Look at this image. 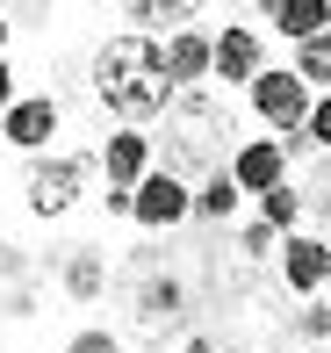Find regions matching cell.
<instances>
[{
  "mask_svg": "<svg viewBox=\"0 0 331 353\" xmlns=\"http://www.w3.org/2000/svg\"><path fill=\"white\" fill-rule=\"evenodd\" d=\"M94 173H101V159H94V152H43V159H29V173H22V210L36 216V223H65V216L94 195Z\"/></svg>",
  "mask_w": 331,
  "mask_h": 353,
  "instance_id": "cell-3",
  "label": "cell"
},
{
  "mask_svg": "<svg viewBox=\"0 0 331 353\" xmlns=\"http://www.w3.org/2000/svg\"><path fill=\"white\" fill-rule=\"evenodd\" d=\"M58 130H65V101H58V94H22V101L0 116V137H8L22 159H43Z\"/></svg>",
  "mask_w": 331,
  "mask_h": 353,
  "instance_id": "cell-5",
  "label": "cell"
},
{
  "mask_svg": "<svg viewBox=\"0 0 331 353\" xmlns=\"http://www.w3.org/2000/svg\"><path fill=\"white\" fill-rule=\"evenodd\" d=\"M324 29H331V0H281L274 8V37H288V43H310Z\"/></svg>",
  "mask_w": 331,
  "mask_h": 353,
  "instance_id": "cell-16",
  "label": "cell"
},
{
  "mask_svg": "<svg viewBox=\"0 0 331 353\" xmlns=\"http://www.w3.org/2000/svg\"><path fill=\"white\" fill-rule=\"evenodd\" d=\"M288 166H295V159H288V144H281V137H245L238 152H231V181L245 188V202H259L266 188H281V181H288Z\"/></svg>",
  "mask_w": 331,
  "mask_h": 353,
  "instance_id": "cell-12",
  "label": "cell"
},
{
  "mask_svg": "<svg viewBox=\"0 0 331 353\" xmlns=\"http://www.w3.org/2000/svg\"><path fill=\"white\" fill-rule=\"evenodd\" d=\"M159 166L166 173H180L187 188H202L209 173H224L231 166V152H238V116H231L224 101H216L209 87H195V94H180V101L166 108V123H159Z\"/></svg>",
  "mask_w": 331,
  "mask_h": 353,
  "instance_id": "cell-2",
  "label": "cell"
},
{
  "mask_svg": "<svg viewBox=\"0 0 331 353\" xmlns=\"http://www.w3.org/2000/svg\"><path fill=\"white\" fill-rule=\"evenodd\" d=\"M288 332H295V339H303V346H331V303L317 296V303H295V317H288Z\"/></svg>",
  "mask_w": 331,
  "mask_h": 353,
  "instance_id": "cell-19",
  "label": "cell"
},
{
  "mask_svg": "<svg viewBox=\"0 0 331 353\" xmlns=\"http://www.w3.org/2000/svg\"><path fill=\"white\" fill-rule=\"evenodd\" d=\"M288 65H295V79H303L310 94H331V29H324V37H310V43H295Z\"/></svg>",
  "mask_w": 331,
  "mask_h": 353,
  "instance_id": "cell-18",
  "label": "cell"
},
{
  "mask_svg": "<svg viewBox=\"0 0 331 353\" xmlns=\"http://www.w3.org/2000/svg\"><path fill=\"white\" fill-rule=\"evenodd\" d=\"M238 260H245V267H259V260H274V267H281V231H266V223L252 216L245 231H238Z\"/></svg>",
  "mask_w": 331,
  "mask_h": 353,
  "instance_id": "cell-20",
  "label": "cell"
},
{
  "mask_svg": "<svg viewBox=\"0 0 331 353\" xmlns=\"http://www.w3.org/2000/svg\"><path fill=\"white\" fill-rule=\"evenodd\" d=\"M252 8H259V14H274V8H281V0H252Z\"/></svg>",
  "mask_w": 331,
  "mask_h": 353,
  "instance_id": "cell-27",
  "label": "cell"
},
{
  "mask_svg": "<svg viewBox=\"0 0 331 353\" xmlns=\"http://www.w3.org/2000/svg\"><path fill=\"white\" fill-rule=\"evenodd\" d=\"M8 43H14V14L0 8V58H8Z\"/></svg>",
  "mask_w": 331,
  "mask_h": 353,
  "instance_id": "cell-26",
  "label": "cell"
},
{
  "mask_svg": "<svg viewBox=\"0 0 331 353\" xmlns=\"http://www.w3.org/2000/svg\"><path fill=\"white\" fill-rule=\"evenodd\" d=\"M324 353H331V346H324Z\"/></svg>",
  "mask_w": 331,
  "mask_h": 353,
  "instance_id": "cell-29",
  "label": "cell"
},
{
  "mask_svg": "<svg viewBox=\"0 0 331 353\" xmlns=\"http://www.w3.org/2000/svg\"><path fill=\"white\" fill-rule=\"evenodd\" d=\"M266 72V37L252 22H216V87H252Z\"/></svg>",
  "mask_w": 331,
  "mask_h": 353,
  "instance_id": "cell-11",
  "label": "cell"
},
{
  "mask_svg": "<svg viewBox=\"0 0 331 353\" xmlns=\"http://www.w3.org/2000/svg\"><path fill=\"white\" fill-rule=\"evenodd\" d=\"M14 101H22V87H14V65H8V58H0V116H8Z\"/></svg>",
  "mask_w": 331,
  "mask_h": 353,
  "instance_id": "cell-24",
  "label": "cell"
},
{
  "mask_svg": "<svg viewBox=\"0 0 331 353\" xmlns=\"http://www.w3.org/2000/svg\"><path fill=\"white\" fill-rule=\"evenodd\" d=\"M122 14L137 22V37H173V29H195L202 22V0H122Z\"/></svg>",
  "mask_w": 331,
  "mask_h": 353,
  "instance_id": "cell-13",
  "label": "cell"
},
{
  "mask_svg": "<svg viewBox=\"0 0 331 353\" xmlns=\"http://www.w3.org/2000/svg\"><path fill=\"white\" fill-rule=\"evenodd\" d=\"M137 339H173L187 325V281L180 274H145L137 281V310H130Z\"/></svg>",
  "mask_w": 331,
  "mask_h": 353,
  "instance_id": "cell-8",
  "label": "cell"
},
{
  "mask_svg": "<svg viewBox=\"0 0 331 353\" xmlns=\"http://www.w3.org/2000/svg\"><path fill=\"white\" fill-rule=\"evenodd\" d=\"M180 353H224V346H216L209 332H187V346H180Z\"/></svg>",
  "mask_w": 331,
  "mask_h": 353,
  "instance_id": "cell-25",
  "label": "cell"
},
{
  "mask_svg": "<svg viewBox=\"0 0 331 353\" xmlns=\"http://www.w3.org/2000/svg\"><path fill=\"white\" fill-rule=\"evenodd\" d=\"M252 216L266 223V231H281V238H295V231H310V195L295 181H281V188H266L259 202H252Z\"/></svg>",
  "mask_w": 331,
  "mask_h": 353,
  "instance_id": "cell-14",
  "label": "cell"
},
{
  "mask_svg": "<svg viewBox=\"0 0 331 353\" xmlns=\"http://www.w3.org/2000/svg\"><path fill=\"white\" fill-rule=\"evenodd\" d=\"M58 281H65L72 303H101V288H108V260H101V245H72L65 260H58Z\"/></svg>",
  "mask_w": 331,
  "mask_h": 353,
  "instance_id": "cell-15",
  "label": "cell"
},
{
  "mask_svg": "<svg viewBox=\"0 0 331 353\" xmlns=\"http://www.w3.org/2000/svg\"><path fill=\"white\" fill-rule=\"evenodd\" d=\"M65 353H122V339H116V332H101V325H87V332H72Z\"/></svg>",
  "mask_w": 331,
  "mask_h": 353,
  "instance_id": "cell-22",
  "label": "cell"
},
{
  "mask_svg": "<svg viewBox=\"0 0 331 353\" xmlns=\"http://www.w3.org/2000/svg\"><path fill=\"white\" fill-rule=\"evenodd\" d=\"M87 87H94V101H101L122 130H151V123H166V108L180 101V87L166 79L159 37H137V29H116V37L94 43Z\"/></svg>",
  "mask_w": 331,
  "mask_h": 353,
  "instance_id": "cell-1",
  "label": "cell"
},
{
  "mask_svg": "<svg viewBox=\"0 0 331 353\" xmlns=\"http://www.w3.org/2000/svg\"><path fill=\"white\" fill-rule=\"evenodd\" d=\"M245 108H252V116H259L274 137H303V123H310V108H317V94L295 79V65H266V72L245 87Z\"/></svg>",
  "mask_w": 331,
  "mask_h": 353,
  "instance_id": "cell-4",
  "label": "cell"
},
{
  "mask_svg": "<svg viewBox=\"0 0 331 353\" xmlns=\"http://www.w3.org/2000/svg\"><path fill=\"white\" fill-rule=\"evenodd\" d=\"M130 223H145V231H180V223H195V188H187L180 173L151 166L145 181H137V216Z\"/></svg>",
  "mask_w": 331,
  "mask_h": 353,
  "instance_id": "cell-6",
  "label": "cell"
},
{
  "mask_svg": "<svg viewBox=\"0 0 331 353\" xmlns=\"http://www.w3.org/2000/svg\"><path fill=\"white\" fill-rule=\"evenodd\" d=\"M94 159H101V188H137L151 166H159V144H151V130H108L101 144H94Z\"/></svg>",
  "mask_w": 331,
  "mask_h": 353,
  "instance_id": "cell-10",
  "label": "cell"
},
{
  "mask_svg": "<svg viewBox=\"0 0 331 353\" xmlns=\"http://www.w3.org/2000/svg\"><path fill=\"white\" fill-rule=\"evenodd\" d=\"M295 353H303V346H295Z\"/></svg>",
  "mask_w": 331,
  "mask_h": 353,
  "instance_id": "cell-28",
  "label": "cell"
},
{
  "mask_svg": "<svg viewBox=\"0 0 331 353\" xmlns=\"http://www.w3.org/2000/svg\"><path fill=\"white\" fill-rule=\"evenodd\" d=\"M303 152H324V159H331V94H317V108H310V123H303Z\"/></svg>",
  "mask_w": 331,
  "mask_h": 353,
  "instance_id": "cell-21",
  "label": "cell"
},
{
  "mask_svg": "<svg viewBox=\"0 0 331 353\" xmlns=\"http://www.w3.org/2000/svg\"><path fill=\"white\" fill-rule=\"evenodd\" d=\"M101 216H137V188H101Z\"/></svg>",
  "mask_w": 331,
  "mask_h": 353,
  "instance_id": "cell-23",
  "label": "cell"
},
{
  "mask_svg": "<svg viewBox=\"0 0 331 353\" xmlns=\"http://www.w3.org/2000/svg\"><path fill=\"white\" fill-rule=\"evenodd\" d=\"M166 51V79L180 94H195V87H209V72H216V22H195V29H173V37L159 43Z\"/></svg>",
  "mask_w": 331,
  "mask_h": 353,
  "instance_id": "cell-9",
  "label": "cell"
},
{
  "mask_svg": "<svg viewBox=\"0 0 331 353\" xmlns=\"http://www.w3.org/2000/svg\"><path fill=\"white\" fill-rule=\"evenodd\" d=\"M281 288H288L295 303H317L324 288H331V245L317 231H295V238H281Z\"/></svg>",
  "mask_w": 331,
  "mask_h": 353,
  "instance_id": "cell-7",
  "label": "cell"
},
{
  "mask_svg": "<svg viewBox=\"0 0 331 353\" xmlns=\"http://www.w3.org/2000/svg\"><path fill=\"white\" fill-rule=\"evenodd\" d=\"M238 210H245V188L231 181V166H224V173H209V181L195 188V223H231Z\"/></svg>",
  "mask_w": 331,
  "mask_h": 353,
  "instance_id": "cell-17",
  "label": "cell"
}]
</instances>
